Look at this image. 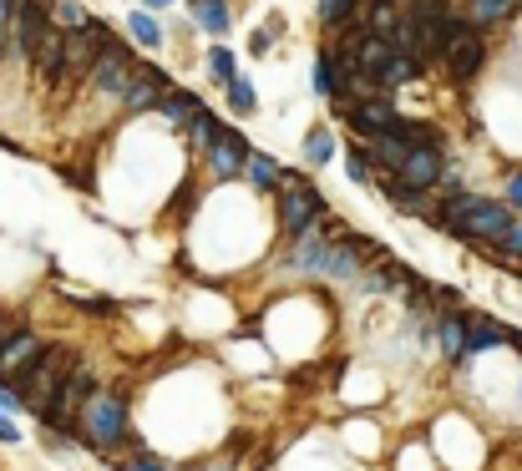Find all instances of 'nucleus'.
<instances>
[{
  "label": "nucleus",
  "instance_id": "4",
  "mask_svg": "<svg viewBox=\"0 0 522 471\" xmlns=\"http://www.w3.org/2000/svg\"><path fill=\"white\" fill-rule=\"evenodd\" d=\"M71 365H77V360H71L66 345H46V350L36 355V365H31L26 375H16V390L26 396V411H31V416H41V411L56 401V390H61V380H66Z\"/></svg>",
  "mask_w": 522,
  "mask_h": 471
},
{
  "label": "nucleus",
  "instance_id": "30",
  "mask_svg": "<svg viewBox=\"0 0 522 471\" xmlns=\"http://www.w3.org/2000/svg\"><path fill=\"white\" fill-rule=\"evenodd\" d=\"M502 203H507L512 213H522V168H512V173L502 178Z\"/></svg>",
  "mask_w": 522,
  "mask_h": 471
},
{
  "label": "nucleus",
  "instance_id": "1",
  "mask_svg": "<svg viewBox=\"0 0 522 471\" xmlns=\"http://www.w3.org/2000/svg\"><path fill=\"white\" fill-rule=\"evenodd\" d=\"M325 213H330V198H325L305 173H289V168H284V183L274 188V223H279L284 239H300V233H305L310 223H320Z\"/></svg>",
  "mask_w": 522,
  "mask_h": 471
},
{
  "label": "nucleus",
  "instance_id": "7",
  "mask_svg": "<svg viewBox=\"0 0 522 471\" xmlns=\"http://www.w3.org/2000/svg\"><path fill=\"white\" fill-rule=\"evenodd\" d=\"M396 112H401V107H396V97H391V92H376V97H360V102H350V107H345L335 122H345L355 142H370V137H381V132L396 122Z\"/></svg>",
  "mask_w": 522,
  "mask_h": 471
},
{
  "label": "nucleus",
  "instance_id": "23",
  "mask_svg": "<svg viewBox=\"0 0 522 471\" xmlns=\"http://www.w3.org/2000/svg\"><path fill=\"white\" fill-rule=\"evenodd\" d=\"M300 157H305V168H325V163H335V132H330L325 122L310 127L305 142H300Z\"/></svg>",
  "mask_w": 522,
  "mask_h": 471
},
{
  "label": "nucleus",
  "instance_id": "21",
  "mask_svg": "<svg viewBox=\"0 0 522 471\" xmlns=\"http://www.w3.org/2000/svg\"><path fill=\"white\" fill-rule=\"evenodd\" d=\"M310 92H315V97H325V102L340 92V66H335V51H330V41L315 51V66H310Z\"/></svg>",
  "mask_w": 522,
  "mask_h": 471
},
{
  "label": "nucleus",
  "instance_id": "25",
  "mask_svg": "<svg viewBox=\"0 0 522 471\" xmlns=\"http://www.w3.org/2000/svg\"><path fill=\"white\" fill-rule=\"evenodd\" d=\"M223 102H229V112H234V117H254V112H259V92H254V82H249L244 71L234 76L229 87H223Z\"/></svg>",
  "mask_w": 522,
  "mask_h": 471
},
{
  "label": "nucleus",
  "instance_id": "18",
  "mask_svg": "<svg viewBox=\"0 0 522 471\" xmlns=\"http://www.w3.org/2000/svg\"><path fill=\"white\" fill-rule=\"evenodd\" d=\"M244 178H249V188H254V193H274V188L284 183V168L274 163L269 152L249 147V157H244Z\"/></svg>",
  "mask_w": 522,
  "mask_h": 471
},
{
  "label": "nucleus",
  "instance_id": "32",
  "mask_svg": "<svg viewBox=\"0 0 522 471\" xmlns=\"http://www.w3.org/2000/svg\"><path fill=\"white\" fill-rule=\"evenodd\" d=\"M0 441H6V446H21V426H16L6 411H0Z\"/></svg>",
  "mask_w": 522,
  "mask_h": 471
},
{
  "label": "nucleus",
  "instance_id": "19",
  "mask_svg": "<svg viewBox=\"0 0 522 471\" xmlns=\"http://www.w3.org/2000/svg\"><path fill=\"white\" fill-rule=\"evenodd\" d=\"M127 36H132V46H142V51H163V46H168V26H163L153 11H132V16H127Z\"/></svg>",
  "mask_w": 522,
  "mask_h": 471
},
{
  "label": "nucleus",
  "instance_id": "2",
  "mask_svg": "<svg viewBox=\"0 0 522 471\" xmlns=\"http://www.w3.org/2000/svg\"><path fill=\"white\" fill-rule=\"evenodd\" d=\"M132 71H137V56H132V41H122V36H112L102 51H97V61H92V71H87V82H82V97H97V102H122V92H127V82H132Z\"/></svg>",
  "mask_w": 522,
  "mask_h": 471
},
{
  "label": "nucleus",
  "instance_id": "3",
  "mask_svg": "<svg viewBox=\"0 0 522 471\" xmlns=\"http://www.w3.org/2000/svg\"><path fill=\"white\" fill-rule=\"evenodd\" d=\"M77 431L97 446V451H117L127 441V401L112 390H92L87 406L77 411Z\"/></svg>",
  "mask_w": 522,
  "mask_h": 471
},
{
  "label": "nucleus",
  "instance_id": "37",
  "mask_svg": "<svg viewBox=\"0 0 522 471\" xmlns=\"http://www.w3.org/2000/svg\"><path fill=\"white\" fill-rule=\"evenodd\" d=\"M517 11H522V0H517Z\"/></svg>",
  "mask_w": 522,
  "mask_h": 471
},
{
  "label": "nucleus",
  "instance_id": "5",
  "mask_svg": "<svg viewBox=\"0 0 522 471\" xmlns=\"http://www.w3.org/2000/svg\"><path fill=\"white\" fill-rule=\"evenodd\" d=\"M168 87H173V76H168L163 66L137 61V71H132V82H127V92H122L117 112H122V117H153V107L163 102V92H168Z\"/></svg>",
  "mask_w": 522,
  "mask_h": 471
},
{
  "label": "nucleus",
  "instance_id": "26",
  "mask_svg": "<svg viewBox=\"0 0 522 471\" xmlns=\"http://www.w3.org/2000/svg\"><path fill=\"white\" fill-rule=\"evenodd\" d=\"M345 178H350L355 188H376V168H370L365 142H350V147H345Z\"/></svg>",
  "mask_w": 522,
  "mask_h": 471
},
{
  "label": "nucleus",
  "instance_id": "35",
  "mask_svg": "<svg viewBox=\"0 0 522 471\" xmlns=\"http://www.w3.org/2000/svg\"><path fill=\"white\" fill-rule=\"evenodd\" d=\"M168 6H173V0H142V11H153V16H158V11H168Z\"/></svg>",
  "mask_w": 522,
  "mask_h": 471
},
{
  "label": "nucleus",
  "instance_id": "16",
  "mask_svg": "<svg viewBox=\"0 0 522 471\" xmlns=\"http://www.w3.org/2000/svg\"><path fill=\"white\" fill-rule=\"evenodd\" d=\"M502 345H517V335L497 330V320H487V314H467V355H487Z\"/></svg>",
  "mask_w": 522,
  "mask_h": 471
},
{
  "label": "nucleus",
  "instance_id": "14",
  "mask_svg": "<svg viewBox=\"0 0 522 471\" xmlns=\"http://www.w3.org/2000/svg\"><path fill=\"white\" fill-rule=\"evenodd\" d=\"M198 107H203V97H198V92H188V87H168V92H163V102L153 107V117H158L163 127L183 132V127H188V117H193Z\"/></svg>",
  "mask_w": 522,
  "mask_h": 471
},
{
  "label": "nucleus",
  "instance_id": "8",
  "mask_svg": "<svg viewBox=\"0 0 522 471\" xmlns=\"http://www.w3.org/2000/svg\"><path fill=\"white\" fill-rule=\"evenodd\" d=\"M487 61H492V41H487V31H472L452 56L441 61V71H446V82H452V87H472L477 76L487 71Z\"/></svg>",
  "mask_w": 522,
  "mask_h": 471
},
{
  "label": "nucleus",
  "instance_id": "11",
  "mask_svg": "<svg viewBox=\"0 0 522 471\" xmlns=\"http://www.w3.org/2000/svg\"><path fill=\"white\" fill-rule=\"evenodd\" d=\"M188 26H198L213 41L234 36V0H188Z\"/></svg>",
  "mask_w": 522,
  "mask_h": 471
},
{
  "label": "nucleus",
  "instance_id": "36",
  "mask_svg": "<svg viewBox=\"0 0 522 471\" xmlns=\"http://www.w3.org/2000/svg\"><path fill=\"white\" fill-rule=\"evenodd\" d=\"M6 56H11V46H6V31H0V66H6Z\"/></svg>",
  "mask_w": 522,
  "mask_h": 471
},
{
  "label": "nucleus",
  "instance_id": "13",
  "mask_svg": "<svg viewBox=\"0 0 522 471\" xmlns=\"http://www.w3.org/2000/svg\"><path fill=\"white\" fill-rule=\"evenodd\" d=\"M431 325H436V345H441L446 365H462V360H467V314H457V309H441Z\"/></svg>",
  "mask_w": 522,
  "mask_h": 471
},
{
  "label": "nucleus",
  "instance_id": "31",
  "mask_svg": "<svg viewBox=\"0 0 522 471\" xmlns=\"http://www.w3.org/2000/svg\"><path fill=\"white\" fill-rule=\"evenodd\" d=\"M0 411H6V416H21L26 411V396H21L11 380H0Z\"/></svg>",
  "mask_w": 522,
  "mask_h": 471
},
{
  "label": "nucleus",
  "instance_id": "22",
  "mask_svg": "<svg viewBox=\"0 0 522 471\" xmlns=\"http://www.w3.org/2000/svg\"><path fill=\"white\" fill-rule=\"evenodd\" d=\"M203 71H208V82H213V87H229L234 76H239V56L223 46V41H213V46L203 51Z\"/></svg>",
  "mask_w": 522,
  "mask_h": 471
},
{
  "label": "nucleus",
  "instance_id": "24",
  "mask_svg": "<svg viewBox=\"0 0 522 471\" xmlns=\"http://www.w3.org/2000/svg\"><path fill=\"white\" fill-rule=\"evenodd\" d=\"M183 137H188V152H193V157H203V152L213 147V137H218V117H213L208 107H198V112L188 117Z\"/></svg>",
  "mask_w": 522,
  "mask_h": 471
},
{
  "label": "nucleus",
  "instance_id": "9",
  "mask_svg": "<svg viewBox=\"0 0 522 471\" xmlns=\"http://www.w3.org/2000/svg\"><path fill=\"white\" fill-rule=\"evenodd\" d=\"M441 168H446V147H411L401 157V168L391 178H401L406 188H421V193H436L441 183Z\"/></svg>",
  "mask_w": 522,
  "mask_h": 471
},
{
  "label": "nucleus",
  "instance_id": "6",
  "mask_svg": "<svg viewBox=\"0 0 522 471\" xmlns=\"http://www.w3.org/2000/svg\"><path fill=\"white\" fill-rule=\"evenodd\" d=\"M244 157H249V137L234 122H218V137H213V147L198 157V163H208V178L234 183V178H244Z\"/></svg>",
  "mask_w": 522,
  "mask_h": 471
},
{
  "label": "nucleus",
  "instance_id": "28",
  "mask_svg": "<svg viewBox=\"0 0 522 471\" xmlns=\"http://www.w3.org/2000/svg\"><path fill=\"white\" fill-rule=\"evenodd\" d=\"M284 36V16H274L269 26H259L254 36H249V56H269L274 51V41Z\"/></svg>",
  "mask_w": 522,
  "mask_h": 471
},
{
  "label": "nucleus",
  "instance_id": "15",
  "mask_svg": "<svg viewBox=\"0 0 522 471\" xmlns=\"http://www.w3.org/2000/svg\"><path fill=\"white\" fill-rule=\"evenodd\" d=\"M376 188H381V198L391 203V213H401V218H426V213H431V203H426L431 193H421V188H406V183H401V178H391V173H386Z\"/></svg>",
  "mask_w": 522,
  "mask_h": 471
},
{
  "label": "nucleus",
  "instance_id": "29",
  "mask_svg": "<svg viewBox=\"0 0 522 471\" xmlns=\"http://www.w3.org/2000/svg\"><path fill=\"white\" fill-rule=\"evenodd\" d=\"M487 249H497L502 259H512V264H522V218H512V228L502 233L497 244H487Z\"/></svg>",
  "mask_w": 522,
  "mask_h": 471
},
{
  "label": "nucleus",
  "instance_id": "33",
  "mask_svg": "<svg viewBox=\"0 0 522 471\" xmlns=\"http://www.w3.org/2000/svg\"><path fill=\"white\" fill-rule=\"evenodd\" d=\"M127 471H168V466H163L158 456H132V461H127Z\"/></svg>",
  "mask_w": 522,
  "mask_h": 471
},
{
  "label": "nucleus",
  "instance_id": "27",
  "mask_svg": "<svg viewBox=\"0 0 522 471\" xmlns=\"http://www.w3.org/2000/svg\"><path fill=\"white\" fill-rule=\"evenodd\" d=\"M87 21H92V11L82 6V0H56V6H51V26H61V31H77Z\"/></svg>",
  "mask_w": 522,
  "mask_h": 471
},
{
  "label": "nucleus",
  "instance_id": "12",
  "mask_svg": "<svg viewBox=\"0 0 522 471\" xmlns=\"http://www.w3.org/2000/svg\"><path fill=\"white\" fill-rule=\"evenodd\" d=\"M421 76H426V61L421 56H411V51H391L386 56V66L376 71V82H381V92H401V87H416L421 82Z\"/></svg>",
  "mask_w": 522,
  "mask_h": 471
},
{
  "label": "nucleus",
  "instance_id": "10",
  "mask_svg": "<svg viewBox=\"0 0 522 471\" xmlns=\"http://www.w3.org/2000/svg\"><path fill=\"white\" fill-rule=\"evenodd\" d=\"M41 350H46V340H41L36 330H26V325H21L6 345H0V380H11V385H16V375H26V370L36 365V355H41Z\"/></svg>",
  "mask_w": 522,
  "mask_h": 471
},
{
  "label": "nucleus",
  "instance_id": "17",
  "mask_svg": "<svg viewBox=\"0 0 522 471\" xmlns=\"http://www.w3.org/2000/svg\"><path fill=\"white\" fill-rule=\"evenodd\" d=\"M360 11H365V0H315V21L325 36L345 31V26H360Z\"/></svg>",
  "mask_w": 522,
  "mask_h": 471
},
{
  "label": "nucleus",
  "instance_id": "34",
  "mask_svg": "<svg viewBox=\"0 0 522 471\" xmlns=\"http://www.w3.org/2000/svg\"><path fill=\"white\" fill-rule=\"evenodd\" d=\"M16 330H21V320H16V314H0V345H6Z\"/></svg>",
  "mask_w": 522,
  "mask_h": 471
},
{
  "label": "nucleus",
  "instance_id": "20",
  "mask_svg": "<svg viewBox=\"0 0 522 471\" xmlns=\"http://www.w3.org/2000/svg\"><path fill=\"white\" fill-rule=\"evenodd\" d=\"M365 152H370V168H376V173H396L401 168V157L411 152L396 132H381V137H370L365 142Z\"/></svg>",
  "mask_w": 522,
  "mask_h": 471
}]
</instances>
